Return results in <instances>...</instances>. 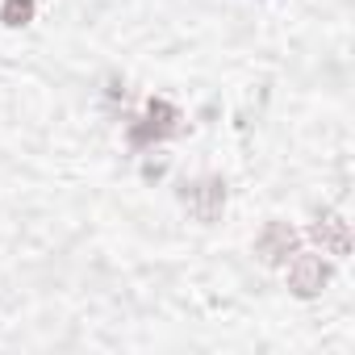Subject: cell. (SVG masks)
I'll list each match as a JSON object with an SVG mask.
<instances>
[{
	"mask_svg": "<svg viewBox=\"0 0 355 355\" xmlns=\"http://www.w3.org/2000/svg\"><path fill=\"white\" fill-rule=\"evenodd\" d=\"M180 109H175L171 101H146V113L130 125V142L134 146H150V142H163V138H175L184 125H180Z\"/></svg>",
	"mask_w": 355,
	"mask_h": 355,
	"instance_id": "cell-1",
	"label": "cell"
},
{
	"mask_svg": "<svg viewBox=\"0 0 355 355\" xmlns=\"http://www.w3.org/2000/svg\"><path fill=\"white\" fill-rule=\"evenodd\" d=\"M180 205L189 209V218H197L201 226H214L226 209V184L218 175H201V180H189L180 189Z\"/></svg>",
	"mask_w": 355,
	"mask_h": 355,
	"instance_id": "cell-2",
	"label": "cell"
},
{
	"mask_svg": "<svg viewBox=\"0 0 355 355\" xmlns=\"http://www.w3.org/2000/svg\"><path fill=\"white\" fill-rule=\"evenodd\" d=\"M284 268H288V293H293V297H301V301L318 297V293L330 284V263H326L322 255H309V251H293Z\"/></svg>",
	"mask_w": 355,
	"mask_h": 355,
	"instance_id": "cell-3",
	"label": "cell"
},
{
	"mask_svg": "<svg viewBox=\"0 0 355 355\" xmlns=\"http://www.w3.org/2000/svg\"><path fill=\"white\" fill-rule=\"evenodd\" d=\"M297 230L288 226V222H268L263 230H259V239H255V255L268 263V268H284L288 263V255L297 251Z\"/></svg>",
	"mask_w": 355,
	"mask_h": 355,
	"instance_id": "cell-4",
	"label": "cell"
},
{
	"mask_svg": "<svg viewBox=\"0 0 355 355\" xmlns=\"http://www.w3.org/2000/svg\"><path fill=\"white\" fill-rule=\"evenodd\" d=\"M309 234H313V243H318L326 255H334V259H347V255H351V226H347L338 214H322Z\"/></svg>",
	"mask_w": 355,
	"mask_h": 355,
	"instance_id": "cell-5",
	"label": "cell"
},
{
	"mask_svg": "<svg viewBox=\"0 0 355 355\" xmlns=\"http://www.w3.org/2000/svg\"><path fill=\"white\" fill-rule=\"evenodd\" d=\"M0 21L5 26H30L34 21V0H5V5H0Z\"/></svg>",
	"mask_w": 355,
	"mask_h": 355,
	"instance_id": "cell-6",
	"label": "cell"
}]
</instances>
